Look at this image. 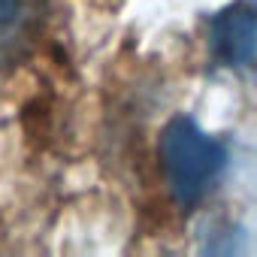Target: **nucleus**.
Returning a JSON list of instances; mask_svg holds the SVG:
<instances>
[{
    "label": "nucleus",
    "instance_id": "nucleus-3",
    "mask_svg": "<svg viewBox=\"0 0 257 257\" xmlns=\"http://www.w3.org/2000/svg\"><path fill=\"white\" fill-rule=\"evenodd\" d=\"M46 0H0V67L19 64L37 43Z\"/></svg>",
    "mask_w": 257,
    "mask_h": 257
},
{
    "label": "nucleus",
    "instance_id": "nucleus-1",
    "mask_svg": "<svg viewBox=\"0 0 257 257\" xmlns=\"http://www.w3.org/2000/svg\"><path fill=\"white\" fill-rule=\"evenodd\" d=\"M161 167L176 206L194 209L221 179L227 146L218 137H209L197 121L176 115L161 134Z\"/></svg>",
    "mask_w": 257,
    "mask_h": 257
},
{
    "label": "nucleus",
    "instance_id": "nucleus-4",
    "mask_svg": "<svg viewBox=\"0 0 257 257\" xmlns=\"http://www.w3.org/2000/svg\"><path fill=\"white\" fill-rule=\"evenodd\" d=\"M251 67L257 70V49H254V58H251Z\"/></svg>",
    "mask_w": 257,
    "mask_h": 257
},
{
    "label": "nucleus",
    "instance_id": "nucleus-2",
    "mask_svg": "<svg viewBox=\"0 0 257 257\" xmlns=\"http://www.w3.org/2000/svg\"><path fill=\"white\" fill-rule=\"evenodd\" d=\"M209 46L224 67L251 64L257 49V4L233 0L218 10L209 22Z\"/></svg>",
    "mask_w": 257,
    "mask_h": 257
}]
</instances>
